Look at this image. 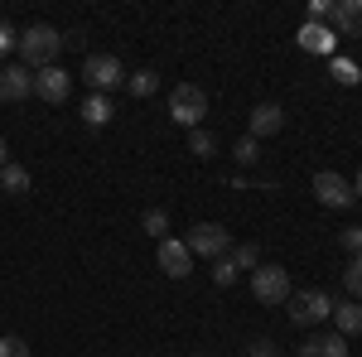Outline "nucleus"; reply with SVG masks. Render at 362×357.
I'll use <instances>...</instances> for the list:
<instances>
[{
	"label": "nucleus",
	"instance_id": "obj_1",
	"mask_svg": "<svg viewBox=\"0 0 362 357\" xmlns=\"http://www.w3.org/2000/svg\"><path fill=\"white\" fill-rule=\"evenodd\" d=\"M15 49H20L29 73H34V68H54V58L63 54V34H58L54 25H29Z\"/></svg>",
	"mask_w": 362,
	"mask_h": 357
},
{
	"label": "nucleus",
	"instance_id": "obj_2",
	"mask_svg": "<svg viewBox=\"0 0 362 357\" xmlns=\"http://www.w3.org/2000/svg\"><path fill=\"white\" fill-rule=\"evenodd\" d=\"M169 116H174L179 126L198 131V126H203V116H208V92L194 87V83H179L174 92H169Z\"/></svg>",
	"mask_w": 362,
	"mask_h": 357
},
{
	"label": "nucleus",
	"instance_id": "obj_3",
	"mask_svg": "<svg viewBox=\"0 0 362 357\" xmlns=\"http://www.w3.org/2000/svg\"><path fill=\"white\" fill-rule=\"evenodd\" d=\"M251 295L261 304H285L290 300V271L276 266V261H261V266L251 271Z\"/></svg>",
	"mask_w": 362,
	"mask_h": 357
},
{
	"label": "nucleus",
	"instance_id": "obj_4",
	"mask_svg": "<svg viewBox=\"0 0 362 357\" xmlns=\"http://www.w3.org/2000/svg\"><path fill=\"white\" fill-rule=\"evenodd\" d=\"M285 304H290V324L295 329H309V324H319V319L334 314V300L324 290H300V295H290Z\"/></svg>",
	"mask_w": 362,
	"mask_h": 357
},
{
	"label": "nucleus",
	"instance_id": "obj_5",
	"mask_svg": "<svg viewBox=\"0 0 362 357\" xmlns=\"http://www.w3.org/2000/svg\"><path fill=\"white\" fill-rule=\"evenodd\" d=\"M83 78L92 83V92H97V97H107L112 87L126 83V68H121V58H116V54H92L83 63Z\"/></svg>",
	"mask_w": 362,
	"mask_h": 357
},
{
	"label": "nucleus",
	"instance_id": "obj_6",
	"mask_svg": "<svg viewBox=\"0 0 362 357\" xmlns=\"http://www.w3.org/2000/svg\"><path fill=\"white\" fill-rule=\"evenodd\" d=\"M184 247L194 251V256H227V247H232V232H227L223 222H194V232H189V242Z\"/></svg>",
	"mask_w": 362,
	"mask_h": 357
},
{
	"label": "nucleus",
	"instance_id": "obj_7",
	"mask_svg": "<svg viewBox=\"0 0 362 357\" xmlns=\"http://www.w3.org/2000/svg\"><path fill=\"white\" fill-rule=\"evenodd\" d=\"M314 198L324 203V208H353V184L343 179V174H334V169H319L314 174Z\"/></svg>",
	"mask_w": 362,
	"mask_h": 357
},
{
	"label": "nucleus",
	"instance_id": "obj_8",
	"mask_svg": "<svg viewBox=\"0 0 362 357\" xmlns=\"http://www.w3.org/2000/svg\"><path fill=\"white\" fill-rule=\"evenodd\" d=\"M34 92H39L49 107H58V102H68V92H73V73L58 68V63L54 68H39V73H34Z\"/></svg>",
	"mask_w": 362,
	"mask_h": 357
},
{
	"label": "nucleus",
	"instance_id": "obj_9",
	"mask_svg": "<svg viewBox=\"0 0 362 357\" xmlns=\"http://www.w3.org/2000/svg\"><path fill=\"white\" fill-rule=\"evenodd\" d=\"M160 271H165L169 280L194 275V251L184 247V242H174V237H165V242H160Z\"/></svg>",
	"mask_w": 362,
	"mask_h": 357
},
{
	"label": "nucleus",
	"instance_id": "obj_10",
	"mask_svg": "<svg viewBox=\"0 0 362 357\" xmlns=\"http://www.w3.org/2000/svg\"><path fill=\"white\" fill-rule=\"evenodd\" d=\"M29 92H34V73H29L25 63L0 68V102H25Z\"/></svg>",
	"mask_w": 362,
	"mask_h": 357
},
{
	"label": "nucleus",
	"instance_id": "obj_11",
	"mask_svg": "<svg viewBox=\"0 0 362 357\" xmlns=\"http://www.w3.org/2000/svg\"><path fill=\"white\" fill-rule=\"evenodd\" d=\"M280 126H285V111H280L276 102H261V107H251V126H247V136H251V140L276 136Z\"/></svg>",
	"mask_w": 362,
	"mask_h": 357
},
{
	"label": "nucleus",
	"instance_id": "obj_12",
	"mask_svg": "<svg viewBox=\"0 0 362 357\" xmlns=\"http://www.w3.org/2000/svg\"><path fill=\"white\" fill-rule=\"evenodd\" d=\"M329 20H334L338 34H348V39H362V0H338Z\"/></svg>",
	"mask_w": 362,
	"mask_h": 357
},
{
	"label": "nucleus",
	"instance_id": "obj_13",
	"mask_svg": "<svg viewBox=\"0 0 362 357\" xmlns=\"http://www.w3.org/2000/svg\"><path fill=\"white\" fill-rule=\"evenodd\" d=\"M300 357H348V338L343 333H314L300 348Z\"/></svg>",
	"mask_w": 362,
	"mask_h": 357
},
{
	"label": "nucleus",
	"instance_id": "obj_14",
	"mask_svg": "<svg viewBox=\"0 0 362 357\" xmlns=\"http://www.w3.org/2000/svg\"><path fill=\"white\" fill-rule=\"evenodd\" d=\"M334 39H338V34L329 25H309V20H305V29H300V49H305V54H324V58H329V54H334Z\"/></svg>",
	"mask_w": 362,
	"mask_h": 357
},
{
	"label": "nucleus",
	"instance_id": "obj_15",
	"mask_svg": "<svg viewBox=\"0 0 362 357\" xmlns=\"http://www.w3.org/2000/svg\"><path fill=\"white\" fill-rule=\"evenodd\" d=\"M334 319H338V333H343V338H362V300L334 304Z\"/></svg>",
	"mask_w": 362,
	"mask_h": 357
},
{
	"label": "nucleus",
	"instance_id": "obj_16",
	"mask_svg": "<svg viewBox=\"0 0 362 357\" xmlns=\"http://www.w3.org/2000/svg\"><path fill=\"white\" fill-rule=\"evenodd\" d=\"M0 193H29V169L5 160V169H0Z\"/></svg>",
	"mask_w": 362,
	"mask_h": 357
},
{
	"label": "nucleus",
	"instance_id": "obj_17",
	"mask_svg": "<svg viewBox=\"0 0 362 357\" xmlns=\"http://www.w3.org/2000/svg\"><path fill=\"white\" fill-rule=\"evenodd\" d=\"M112 116H116L112 102H107V97H97V92H92V97L83 102V121H87V126H107Z\"/></svg>",
	"mask_w": 362,
	"mask_h": 357
},
{
	"label": "nucleus",
	"instance_id": "obj_18",
	"mask_svg": "<svg viewBox=\"0 0 362 357\" xmlns=\"http://www.w3.org/2000/svg\"><path fill=\"white\" fill-rule=\"evenodd\" d=\"M189 155H194V160H213V155H218L213 131H203V126H198V131H189Z\"/></svg>",
	"mask_w": 362,
	"mask_h": 357
},
{
	"label": "nucleus",
	"instance_id": "obj_19",
	"mask_svg": "<svg viewBox=\"0 0 362 357\" xmlns=\"http://www.w3.org/2000/svg\"><path fill=\"white\" fill-rule=\"evenodd\" d=\"M232 266H237V271H256V266H261V247H256V242L232 247Z\"/></svg>",
	"mask_w": 362,
	"mask_h": 357
},
{
	"label": "nucleus",
	"instance_id": "obj_20",
	"mask_svg": "<svg viewBox=\"0 0 362 357\" xmlns=\"http://www.w3.org/2000/svg\"><path fill=\"white\" fill-rule=\"evenodd\" d=\"M126 87H131L136 97H150V92L160 87V78H155V68H140V73H131V78H126Z\"/></svg>",
	"mask_w": 362,
	"mask_h": 357
},
{
	"label": "nucleus",
	"instance_id": "obj_21",
	"mask_svg": "<svg viewBox=\"0 0 362 357\" xmlns=\"http://www.w3.org/2000/svg\"><path fill=\"white\" fill-rule=\"evenodd\" d=\"M232 160H237V165H256V160H261V140L242 136L237 145H232Z\"/></svg>",
	"mask_w": 362,
	"mask_h": 357
},
{
	"label": "nucleus",
	"instance_id": "obj_22",
	"mask_svg": "<svg viewBox=\"0 0 362 357\" xmlns=\"http://www.w3.org/2000/svg\"><path fill=\"white\" fill-rule=\"evenodd\" d=\"M140 227H145V232H150V237H160V242H165L169 213H165V208H145V218H140Z\"/></svg>",
	"mask_w": 362,
	"mask_h": 357
},
{
	"label": "nucleus",
	"instance_id": "obj_23",
	"mask_svg": "<svg viewBox=\"0 0 362 357\" xmlns=\"http://www.w3.org/2000/svg\"><path fill=\"white\" fill-rule=\"evenodd\" d=\"M343 280H348V295H353V300H362V256H353V261H348Z\"/></svg>",
	"mask_w": 362,
	"mask_h": 357
},
{
	"label": "nucleus",
	"instance_id": "obj_24",
	"mask_svg": "<svg viewBox=\"0 0 362 357\" xmlns=\"http://www.w3.org/2000/svg\"><path fill=\"white\" fill-rule=\"evenodd\" d=\"M0 357H29V343L20 333H5V338H0Z\"/></svg>",
	"mask_w": 362,
	"mask_h": 357
},
{
	"label": "nucleus",
	"instance_id": "obj_25",
	"mask_svg": "<svg viewBox=\"0 0 362 357\" xmlns=\"http://www.w3.org/2000/svg\"><path fill=\"white\" fill-rule=\"evenodd\" d=\"M213 280H218V285H232V280H237V266H232V256H218V261H213Z\"/></svg>",
	"mask_w": 362,
	"mask_h": 357
},
{
	"label": "nucleus",
	"instance_id": "obj_26",
	"mask_svg": "<svg viewBox=\"0 0 362 357\" xmlns=\"http://www.w3.org/2000/svg\"><path fill=\"white\" fill-rule=\"evenodd\" d=\"M334 78L353 87V83H358V63H348V58H334Z\"/></svg>",
	"mask_w": 362,
	"mask_h": 357
},
{
	"label": "nucleus",
	"instance_id": "obj_27",
	"mask_svg": "<svg viewBox=\"0 0 362 357\" xmlns=\"http://www.w3.org/2000/svg\"><path fill=\"white\" fill-rule=\"evenodd\" d=\"M329 15H334V5H329V0H314V5H309V25H324Z\"/></svg>",
	"mask_w": 362,
	"mask_h": 357
},
{
	"label": "nucleus",
	"instance_id": "obj_28",
	"mask_svg": "<svg viewBox=\"0 0 362 357\" xmlns=\"http://www.w3.org/2000/svg\"><path fill=\"white\" fill-rule=\"evenodd\" d=\"M343 251L362 256V227H348V232H343Z\"/></svg>",
	"mask_w": 362,
	"mask_h": 357
},
{
	"label": "nucleus",
	"instance_id": "obj_29",
	"mask_svg": "<svg viewBox=\"0 0 362 357\" xmlns=\"http://www.w3.org/2000/svg\"><path fill=\"white\" fill-rule=\"evenodd\" d=\"M15 44H20V34H15V29H10V25H5V20H0V58L10 54Z\"/></svg>",
	"mask_w": 362,
	"mask_h": 357
},
{
	"label": "nucleus",
	"instance_id": "obj_30",
	"mask_svg": "<svg viewBox=\"0 0 362 357\" xmlns=\"http://www.w3.org/2000/svg\"><path fill=\"white\" fill-rule=\"evenodd\" d=\"M247 357H276V343H271V338H256L247 348Z\"/></svg>",
	"mask_w": 362,
	"mask_h": 357
},
{
	"label": "nucleus",
	"instance_id": "obj_31",
	"mask_svg": "<svg viewBox=\"0 0 362 357\" xmlns=\"http://www.w3.org/2000/svg\"><path fill=\"white\" fill-rule=\"evenodd\" d=\"M353 193H358V198H362V169H358V179H353Z\"/></svg>",
	"mask_w": 362,
	"mask_h": 357
},
{
	"label": "nucleus",
	"instance_id": "obj_32",
	"mask_svg": "<svg viewBox=\"0 0 362 357\" xmlns=\"http://www.w3.org/2000/svg\"><path fill=\"white\" fill-rule=\"evenodd\" d=\"M0 169H5V136H0Z\"/></svg>",
	"mask_w": 362,
	"mask_h": 357
}]
</instances>
